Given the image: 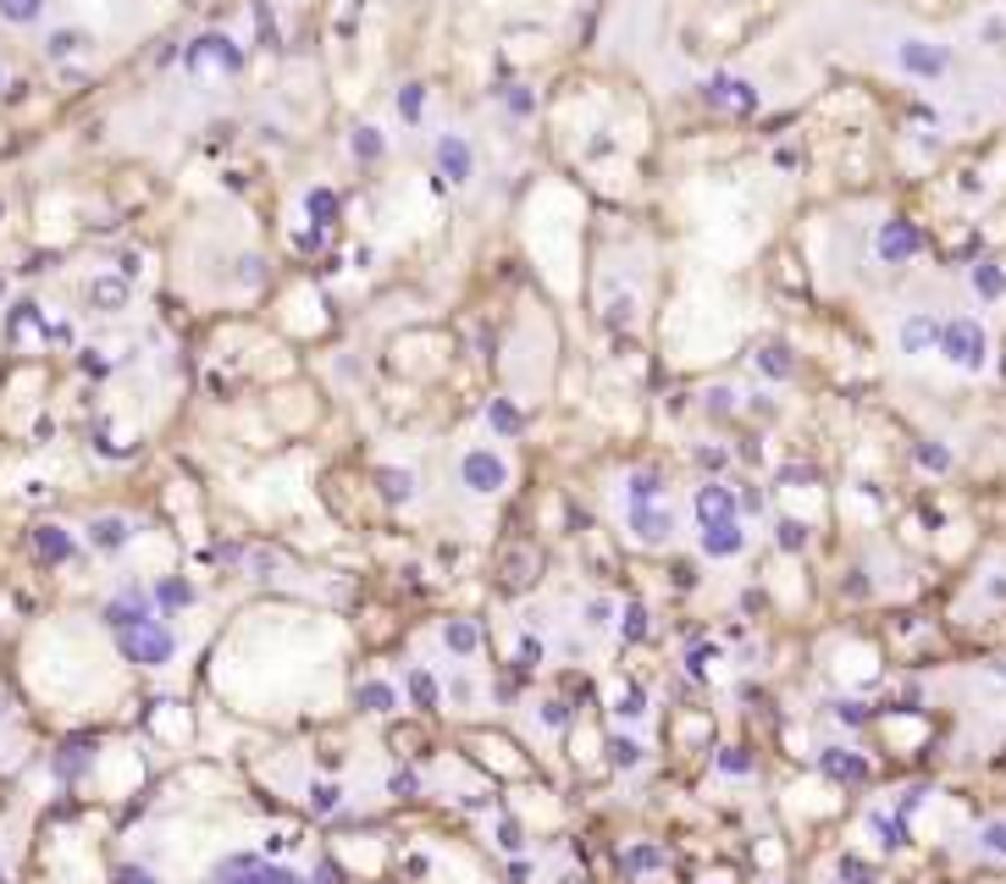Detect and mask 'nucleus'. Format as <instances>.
Returning a JSON list of instances; mask_svg holds the SVG:
<instances>
[{
  "label": "nucleus",
  "mask_w": 1006,
  "mask_h": 884,
  "mask_svg": "<svg viewBox=\"0 0 1006 884\" xmlns=\"http://www.w3.org/2000/svg\"><path fill=\"white\" fill-rule=\"evenodd\" d=\"M873 56L885 72H896L901 84H918V89H940L957 78V45L929 33V28H912V22H896L873 39Z\"/></svg>",
  "instance_id": "f257e3e1"
},
{
  "label": "nucleus",
  "mask_w": 1006,
  "mask_h": 884,
  "mask_svg": "<svg viewBox=\"0 0 1006 884\" xmlns=\"http://www.w3.org/2000/svg\"><path fill=\"white\" fill-rule=\"evenodd\" d=\"M935 354H940L957 376H985V371H990V354H996V337H990V326H985L979 310H946Z\"/></svg>",
  "instance_id": "f03ea898"
},
{
  "label": "nucleus",
  "mask_w": 1006,
  "mask_h": 884,
  "mask_svg": "<svg viewBox=\"0 0 1006 884\" xmlns=\"http://www.w3.org/2000/svg\"><path fill=\"white\" fill-rule=\"evenodd\" d=\"M940 321H946V310H935V304L901 310L896 315V354L901 360H929L935 343H940Z\"/></svg>",
  "instance_id": "7ed1b4c3"
},
{
  "label": "nucleus",
  "mask_w": 1006,
  "mask_h": 884,
  "mask_svg": "<svg viewBox=\"0 0 1006 884\" xmlns=\"http://www.w3.org/2000/svg\"><path fill=\"white\" fill-rule=\"evenodd\" d=\"M117 647H123V658L139 664V669H160V664H172V652H177V641H172V630H166L160 619H144V625L117 630Z\"/></svg>",
  "instance_id": "20e7f679"
},
{
  "label": "nucleus",
  "mask_w": 1006,
  "mask_h": 884,
  "mask_svg": "<svg viewBox=\"0 0 1006 884\" xmlns=\"http://www.w3.org/2000/svg\"><path fill=\"white\" fill-rule=\"evenodd\" d=\"M459 487L476 498H498L509 487V459L498 448H465L459 453Z\"/></svg>",
  "instance_id": "39448f33"
},
{
  "label": "nucleus",
  "mask_w": 1006,
  "mask_h": 884,
  "mask_svg": "<svg viewBox=\"0 0 1006 884\" xmlns=\"http://www.w3.org/2000/svg\"><path fill=\"white\" fill-rule=\"evenodd\" d=\"M205 884H299L287 868H272L266 857H250V852H227L216 868H211V880Z\"/></svg>",
  "instance_id": "423d86ee"
},
{
  "label": "nucleus",
  "mask_w": 1006,
  "mask_h": 884,
  "mask_svg": "<svg viewBox=\"0 0 1006 884\" xmlns=\"http://www.w3.org/2000/svg\"><path fill=\"white\" fill-rule=\"evenodd\" d=\"M625 520H631V531H636L642 542H653V548L675 537V509H670V503H631Z\"/></svg>",
  "instance_id": "0eeeda50"
},
{
  "label": "nucleus",
  "mask_w": 1006,
  "mask_h": 884,
  "mask_svg": "<svg viewBox=\"0 0 1006 884\" xmlns=\"http://www.w3.org/2000/svg\"><path fill=\"white\" fill-rule=\"evenodd\" d=\"M537 576H543V553H537V548H515V553H504V564H498V587L504 591L537 587Z\"/></svg>",
  "instance_id": "6e6552de"
},
{
  "label": "nucleus",
  "mask_w": 1006,
  "mask_h": 884,
  "mask_svg": "<svg viewBox=\"0 0 1006 884\" xmlns=\"http://www.w3.org/2000/svg\"><path fill=\"white\" fill-rule=\"evenodd\" d=\"M968 288H974L979 304H1002L1006 298V266L1002 261H974V266H968Z\"/></svg>",
  "instance_id": "1a4fd4ad"
},
{
  "label": "nucleus",
  "mask_w": 1006,
  "mask_h": 884,
  "mask_svg": "<svg viewBox=\"0 0 1006 884\" xmlns=\"http://www.w3.org/2000/svg\"><path fill=\"white\" fill-rule=\"evenodd\" d=\"M144 619H155V608H149V597L139 587H128L117 602H106V625L111 630H128V625H144Z\"/></svg>",
  "instance_id": "9d476101"
},
{
  "label": "nucleus",
  "mask_w": 1006,
  "mask_h": 884,
  "mask_svg": "<svg viewBox=\"0 0 1006 884\" xmlns=\"http://www.w3.org/2000/svg\"><path fill=\"white\" fill-rule=\"evenodd\" d=\"M746 548V531L741 520H719V526H703V553L709 559H735Z\"/></svg>",
  "instance_id": "9b49d317"
},
{
  "label": "nucleus",
  "mask_w": 1006,
  "mask_h": 884,
  "mask_svg": "<svg viewBox=\"0 0 1006 884\" xmlns=\"http://www.w3.org/2000/svg\"><path fill=\"white\" fill-rule=\"evenodd\" d=\"M697 520H703V526H719V520H741V509H735V492H730V487H719V481H709V487L697 492Z\"/></svg>",
  "instance_id": "f8f14e48"
},
{
  "label": "nucleus",
  "mask_w": 1006,
  "mask_h": 884,
  "mask_svg": "<svg viewBox=\"0 0 1006 884\" xmlns=\"http://www.w3.org/2000/svg\"><path fill=\"white\" fill-rule=\"evenodd\" d=\"M128 537H134V526H128L123 514H100V520H89V542H95L100 553H117V548H128Z\"/></svg>",
  "instance_id": "ddd939ff"
},
{
  "label": "nucleus",
  "mask_w": 1006,
  "mask_h": 884,
  "mask_svg": "<svg viewBox=\"0 0 1006 884\" xmlns=\"http://www.w3.org/2000/svg\"><path fill=\"white\" fill-rule=\"evenodd\" d=\"M437 160H442V171H448V183H470V145L459 139V134H442V145H437Z\"/></svg>",
  "instance_id": "4468645a"
},
{
  "label": "nucleus",
  "mask_w": 1006,
  "mask_h": 884,
  "mask_svg": "<svg viewBox=\"0 0 1006 884\" xmlns=\"http://www.w3.org/2000/svg\"><path fill=\"white\" fill-rule=\"evenodd\" d=\"M442 647H448L453 658H470V652L481 647V630H476L470 619H448V625H442Z\"/></svg>",
  "instance_id": "2eb2a0df"
},
{
  "label": "nucleus",
  "mask_w": 1006,
  "mask_h": 884,
  "mask_svg": "<svg viewBox=\"0 0 1006 884\" xmlns=\"http://www.w3.org/2000/svg\"><path fill=\"white\" fill-rule=\"evenodd\" d=\"M33 548H39V559H50V564L72 559V537H67L61 526H39V531H33Z\"/></svg>",
  "instance_id": "dca6fc26"
},
{
  "label": "nucleus",
  "mask_w": 1006,
  "mask_h": 884,
  "mask_svg": "<svg viewBox=\"0 0 1006 884\" xmlns=\"http://www.w3.org/2000/svg\"><path fill=\"white\" fill-rule=\"evenodd\" d=\"M377 492H382L388 503H410V498H416V475H410V470H377Z\"/></svg>",
  "instance_id": "f3484780"
},
{
  "label": "nucleus",
  "mask_w": 1006,
  "mask_h": 884,
  "mask_svg": "<svg viewBox=\"0 0 1006 884\" xmlns=\"http://www.w3.org/2000/svg\"><path fill=\"white\" fill-rule=\"evenodd\" d=\"M360 708H365V714H393V708H399V691H393L388 680H365V686H360Z\"/></svg>",
  "instance_id": "a211bd4d"
},
{
  "label": "nucleus",
  "mask_w": 1006,
  "mask_h": 884,
  "mask_svg": "<svg viewBox=\"0 0 1006 884\" xmlns=\"http://www.w3.org/2000/svg\"><path fill=\"white\" fill-rule=\"evenodd\" d=\"M979 852L985 857H996V863H1006V818H990V824H979Z\"/></svg>",
  "instance_id": "6ab92c4d"
},
{
  "label": "nucleus",
  "mask_w": 1006,
  "mask_h": 884,
  "mask_svg": "<svg viewBox=\"0 0 1006 884\" xmlns=\"http://www.w3.org/2000/svg\"><path fill=\"white\" fill-rule=\"evenodd\" d=\"M653 498H664V475L658 470H636L631 475V503H653Z\"/></svg>",
  "instance_id": "aec40b11"
},
{
  "label": "nucleus",
  "mask_w": 1006,
  "mask_h": 884,
  "mask_svg": "<svg viewBox=\"0 0 1006 884\" xmlns=\"http://www.w3.org/2000/svg\"><path fill=\"white\" fill-rule=\"evenodd\" d=\"M0 17H6V22H17V28H28V22H39V17H45V0H0Z\"/></svg>",
  "instance_id": "412c9836"
},
{
  "label": "nucleus",
  "mask_w": 1006,
  "mask_h": 884,
  "mask_svg": "<svg viewBox=\"0 0 1006 884\" xmlns=\"http://www.w3.org/2000/svg\"><path fill=\"white\" fill-rule=\"evenodd\" d=\"M614 714H619V719H642V714H647V708H642V686H619Z\"/></svg>",
  "instance_id": "4be33fe9"
},
{
  "label": "nucleus",
  "mask_w": 1006,
  "mask_h": 884,
  "mask_svg": "<svg viewBox=\"0 0 1006 884\" xmlns=\"http://www.w3.org/2000/svg\"><path fill=\"white\" fill-rule=\"evenodd\" d=\"M155 597H160L166 608H188V602H194V587H188V581H166Z\"/></svg>",
  "instance_id": "5701e85b"
},
{
  "label": "nucleus",
  "mask_w": 1006,
  "mask_h": 884,
  "mask_svg": "<svg viewBox=\"0 0 1006 884\" xmlns=\"http://www.w3.org/2000/svg\"><path fill=\"white\" fill-rule=\"evenodd\" d=\"M410 697H416L421 708H431V703H437V686H431L427 669H410Z\"/></svg>",
  "instance_id": "b1692460"
},
{
  "label": "nucleus",
  "mask_w": 1006,
  "mask_h": 884,
  "mask_svg": "<svg viewBox=\"0 0 1006 884\" xmlns=\"http://www.w3.org/2000/svg\"><path fill=\"white\" fill-rule=\"evenodd\" d=\"M658 863H664V857H658L653 846H636V852L625 857V868H631V874H647V868H658Z\"/></svg>",
  "instance_id": "393cba45"
},
{
  "label": "nucleus",
  "mask_w": 1006,
  "mask_h": 884,
  "mask_svg": "<svg viewBox=\"0 0 1006 884\" xmlns=\"http://www.w3.org/2000/svg\"><path fill=\"white\" fill-rule=\"evenodd\" d=\"M780 548H791V553H797V548H808V531H802L797 520H780Z\"/></svg>",
  "instance_id": "a878e982"
},
{
  "label": "nucleus",
  "mask_w": 1006,
  "mask_h": 884,
  "mask_svg": "<svg viewBox=\"0 0 1006 884\" xmlns=\"http://www.w3.org/2000/svg\"><path fill=\"white\" fill-rule=\"evenodd\" d=\"M608 613H614V602H608V597H592V602H586V625H592V630H603V625H608Z\"/></svg>",
  "instance_id": "bb28decb"
},
{
  "label": "nucleus",
  "mask_w": 1006,
  "mask_h": 884,
  "mask_svg": "<svg viewBox=\"0 0 1006 884\" xmlns=\"http://www.w3.org/2000/svg\"><path fill=\"white\" fill-rule=\"evenodd\" d=\"M310 807H315V813H332V807H338V785H310Z\"/></svg>",
  "instance_id": "cd10ccee"
},
{
  "label": "nucleus",
  "mask_w": 1006,
  "mask_h": 884,
  "mask_svg": "<svg viewBox=\"0 0 1006 884\" xmlns=\"http://www.w3.org/2000/svg\"><path fill=\"white\" fill-rule=\"evenodd\" d=\"M608 752H614V763H619V768H631V763H642V746H636V740H614Z\"/></svg>",
  "instance_id": "c85d7f7f"
},
{
  "label": "nucleus",
  "mask_w": 1006,
  "mask_h": 884,
  "mask_svg": "<svg viewBox=\"0 0 1006 884\" xmlns=\"http://www.w3.org/2000/svg\"><path fill=\"white\" fill-rule=\"evenodd\" d=\"M719 768H724V774H746V768H752V757H746V752H735V746H730V752H724V757H719Z\"/></svg>",
  "instance_id": "c756f323"
},
{
  "label": "nucleus",
  "mask_w": 1006,
  "mask_h": 884,
  "mask_svg": "<svg viewBox=\"0 0 1006 884\" xmlns=\"http://www.w3.org/2000/svg\"><path fill=\"white\" fill-rule=\"evenodd\" d=\"M448 697H453V703H470V697H476V686L459 675V680H448Z\"/></svg>",
  "instance_id": "7c9ffc66"
},
{
  "label": "nucleus",
  "mask_w": 1006,
  "mask_h": 884,
  "mask_svg": "<svg viewBox=\"0 0 1006 884\" xmlns=\"http://www.w3.org/2000/svg\"><path fill=\"white\" fill-rule=\"evenodd\" d=\"M117 884H160V880H155L149 868H123V874H117Z\"/></svg>",
  "instance_id": "2f4dec72"
},
{
  "label": "nucleus",
  "mask_w": 1006,
  "mask_h": 884,
  "mask_svg": "<svg viewBox=\"0 0 1006 884\" xmlns=\"http://www.w3.org/2000/svg\"><path fill=\"white\" fill-rule=\"evenodd\" d=\"M642 630H647V613L631 608V613H625V636H642Z\"/></svg>",
  "instance_id": "473e14b6"
},
{
  "label": "nucleus",
  "mask_w": 1006,
  "mask_h": 884,
  "mask_svg": "<svg viewBox=\"0 0 1006 884\" xmlns=\"http://www.w3.org/2000/svg\"><path fill=\"white\" fill-rule=\"evenodd\" d=\"M393 796H416V774H393Z\"/></svg>",
  "instance_id": "72a5a7b5"
}]
</instances>
